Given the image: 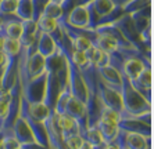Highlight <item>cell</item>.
<instances>
[{
    "label": "cell",
    "instance_id": "52a82bcc",
    "mask_svg": "<svg viewBox=\"0 0 154 149\" xmlns=\"http://www.w3.org/2000/svg\"><path fill=\"white\" fill-rule=\"evenodd\" d=\"M65 24L75 29H90L89 6L86 4H75L72 8L63 17Z\"/></svg>",
    "mask_w": 154,
    "mask_h": 149
},
{
    "label": "cell",
    "instance_id": "83f0119b",
    "mask_svg": "<svg viewBox=\"0 0 154 149\" xmlns=\"http://www.w3.org/2000/svg\"><path fill=\"white\" fill-rule=\"evenodd\" d=\"M112 1H114L115 4H118V6H122V4H124V3H126L128 0H112Z\"/></svg>",
    "mask_w": 154,
    "mask_h": 149
},
{
    "label": "cell",
    "instance_id": "7c38bea8",
    "mask_svg": "<svg viewBox=\"0 0 154 149\" xmlns=\"http://www.w3.org/2000/svg\"><path fill=\"white\" fill-rule=\"evenodd\" d=\"M97 77L100 79L103 83H106L107 86L115 89L117 91H121L122 87V74L115 69L112 65H106V66L97 68Z\"/></svg>",
    "mask_w": 154,
    "mask_h": 149
},
{
    "label": "cell",
    "instance_id": "ac0fdd59",
    "mask_svg": "<svg viewBox=\"0 0 154 149\" xmlns=\"http://www.w3.org/2000/svg\"><path fill=\"white\" fill-rule=\"evenodd\" d=\"M83 138L90 142L92 148H96V149L97 148H107V144L104 142L103 135H101V133L99 131V128H97L94 124L93 126H88Z\"/></svg>",
    "mask_w": 154,
    "mask_h": 149
},
{
    "label": "cell",
    "instance_id": "9c48e42d",
    "mask_svg": "<svg viewBox=\"0 0 154 149\" xmlns=\"http://www.w3.org/2000/svg\"><path fill=\"white\" fill-rule=\"evenodd\" d=\"M131 84L137 90V91L144 97V98L151 102V89H153V74H151V66H146L140 72L135 79L129 80Z\"/></svg>",
    "mask_w": 154,
    "mask_h": 149
},
{
    "label": "cell",
    "instance_id": "d6986e66",
    "mask_svg": "<svg viewBox=\"0 0 154 149\" xmlns=\"http://www.w3.org/2000/svg\"><path fill=\"white\" fill-rule=\"evenodd\" d=\"M15 15L21 21L25 19H33V3L32 0H17L15 7Z\"/></svg>",
    "mask_w": 154,
    "mask_h": 149
},
{
    "label": "cell",
    "instance_id": "4fadbf2b",
    "mask_svg": "<svg viewBox=\"0 0 154 149\" xmlns=\"http://www.w3.org/2000/svg\"><path fill=\"white\" fill-rule=\"evenodd\" d=\"M11 130H13V134L15 135V138L20 142V146H21V144L36 142L35 137H33V134H32V130H31L28 121L25 120V117L22 116V115H18V116L15 117Z\"/></svg>",
    "mask_w": 154,
    "mask_h": 149
},
{
    "label": "cell",
    "instance_id": "603a6c76",
    "mask_svg": "<svg viewBox=\"0 0 154 149\" xmlns=\"http://www.w3.org/2000/svg\"><path fill=\"white\" fill-rule=\"evenodd\" d=\"M119 119H121V116H119L118 112H115V110H112V109H110V108H107V107H104L103 105L101 112H100V116H99L97 120L107 121V123H112V124H118Z\"/></svg>",
    "mask_w": 154,
    "mask_h": 149
},
{
    "label": "cell",
    "instance_id": "6da1fadb",
    "mask_svg": "<svg viewBox=\"0 0 154 149\" xmlns=\"http://www.w3.org/2000/svg\"><path fill=\"white\" fill-rule=\"evenodd\" d=\"M121 99H122V112L119 116H140L147 112H151V102H149L139 91L129 82V79L122 74V87H121Z\"/></svg>",
    "mask_w": 154,
    "mask_h": 149
},
{
    "label": "cell",
    "instance_id": "5bb4252c",
    "mask_svg": "<svg viewBox=\"0 0 154 149\" xmlns=\"http://www.w3.org/2000/svg\"><path fill=\"white\" fill-rule=\"evenodd\" d=\"M54 113H56V112H54ZM56 121H57V126H58V128H60V131H61L63 142H64L65 137H68V135L79 134L78 121H76L72 116H69V115H67V113H56Z\"/></svg>",
    "mask_w": 154,
    "mask_h": 149
},
{
    "label": "cell",
    "instance_id": "9a60e30c",
    "mask_svg": "<svg viewBox=\"0 0 154 149\" xmlns=\"http://www.w3.org/2000/svg\"><path fill=\"white\" fill-rule=\"evenodd\" d=\"M39 28H38V24H36L35 19H25L22 21V33L21 37H20V42H21L22 47H29L32 46L33 43L38 39V35H39Z\"/></svg>",
    "mask_w": 154,
    "mask_h": 149
},
{
    "label": "cell",
    "instance_id": "8fae6325",
    "mask_svg": "<svg viewBox=\"0 0 154 149\" xmlns=\"http://www.w3.org/2000/svg\"><path fill=\"white\" fill-rule=\"evenodd\" d=\"M36 24H38V28H39L40 32H45L53 37L56 44L63 40V31H61L60 22L57 19L39 14V17L36 18Z\"/></svg>",
    "mask_w": 154,
    "mask_h": 149
},
{
    "label": "cell",
    "instance_id": "3957f363",
    "mask_svg": "<svg viewBox=\"0 0 154 149\" xmlns=\"http://www.w3.org/2000/svg\"><path fill=\"white\" fill-rule=\"evenodd\" d=\"M111 24L115 25V26L119 29V32L122 33V36H124V37H125L133 47H136L139 51H142L143 54H146L147 57L151 58V54L144 48L143 43H142V39H140V35L136 31V26H135V24H133L131 15L126 14V13H124L121 17H118L117 19H114Z\"/></svg>",
    "mask_w": 154,
    "mask_h": 149
},
{
    "label": "cell",
    "instance_id": "484cf974",
    "mask_svg": "<svg viewBox=\"0 0 154 149\" xmlns=\"http://www.w3.org/2000/svg\"><path fill=\"white\" fill-rule=\"evenodd\" d=\"M17 7V0H2L0 1V13L2 14H14Z\"/></svg>",
    "mask_w": 154,
    "mask_h": 149
},
{
    "label": "cell",
    "instance_id": "4316f807",
    "mask_svg": "<svg viewBox=\"0 0 154 149\" xmlns=\"http://www.w3.org/2000/svg\"><path fill=\"white\" fill-rule=\"evenodd\" d=\"M90 0H74V6L75 4H86V3H89Z\"/></svg>",
    "mask_w": 154,
    "mask_h": 149
},
{
    "label": "cell",
    "instance_id": "4dcf8cb0",
    "mask_svg": "<svg viewBox=\"0 0 154 149\" xmlns=\"http://www.w3.org/2000/svg\"><path fill=\"white\" fill-rule=\"evenodd\" d=\"M0 127H2V117H0Z\"/></svg>",
    "mask_w": 154,
    "mask_h": 149
},
{
    "label": "cell",
    "instance_id": "1f68e13d",
    "mask_svg": "<svg viewBox=\"0 0 154 149\" xmlns=\"http://www.w3.org/2000/svg\"><path fill=\"white\" fill-rule=\"evenodd\" d=\"M0 1H2V0H0Z\"/></svg>",
    "mask_w": 154,
    "mask_h": 149
},
{
    "label": "cell",
    "instance_id": "f546056e",
    "mask_svg": "<svg viewBox=\"0 0 154 149\" xmlns=\"http://www.w3.org/2000/svg\"><path fill=\"white\" fill-rule=\"evenodd\" d=\"M3 42H4V37L0 36V50H3Z\"/></svg>",
    "mask_w": 154,
    "mask_h": 149
},
{
    "label": "cell",
    "instance_id": "44dd1931",
    "mask_svg": "<svg viewBox=\"0 0 154 149\" xmlns=\"http://www.w3.org/2000/svg\"><path fill=\"white\" fill-rule=\"evenodd\" d=\"M22 50V44L20 39H11V37H4L3 42V51L7 54V57H18Z\"/></svg>",
    "mask_w": 154,
    "mask_h": 149
},
{
    "label": "cell",
    "instance_id": "7a4b0ae2",
    "mask_svg": "<svg viewBox=\"0 0 154 149\" xmlns=\"http://www.w3.org/2000/svg\"><path fill=\"white\" fill-rule=\"evenodd\" d=\"M151 137H147L140 133L126 131L119 128V133L114 142H111L107 148H117V149H147L151 148Z\"/></svg>",
    "mask_w": 154,
    "mask_h": 149
},
{
    "label": "cell",
    "instance_id": "f1b7e54d",
    "mask_svg": "<svg viewBox=\"0 0 154 149\" xmlns=\"http://www.w3.org/2000/svg\"><path fill=\"white\" fill-rule=\"evenodd\" d=\"M0 149H3V131L0 130Z\"/></svg>",
    "mask_w": 154,
    "mask_h": 149
},
{
    "label": "cell",
    "instance_id": "30bf717a",
    "mask_svg": "<svg viewBox=\"0 0 154 149\" xmlns=\"http://www.w3.org/2000/svg\"><path fill=\"white\" fill-rule=\"evenodd\" d=\"M45 124V128H46L47 133V139H49V148H65L64 142H63V137H61V131L57 126V121H56V113L51 110L50 116L43 120Z\"/></svg>",
    "mask_w": 154,
    "mask_h": 149
},
{
    "label": "cell",
    "instance_id": "7402d4cb",
    "mask_svg": "<svg viewBox=\"0 0 154 149\" xmlns=\"http://www.w3.org/2000/svg\"><path fill=\"white\" fill-rule=\"evenodd\" d=\"M151 0H128L126 3H124L121 6L122 7V11L126 13V14H132L135 11H139L142 8L150 6Z\"/></svg>",
    "mask_w": 154,
    "mask_h": 149
},
{
    "label": "cell",
    "instance_id": "2e32d148",
    "mask_svg": "<svg viewBox=\"0 0 154 149\" xmlns=\"http://www.w3.org/2000/svg\"><path fill=\"white\" fill-rule=\"evenodd\" d=\"M36 51L42 54L45 58H47L57 51V44L50 35H47L45 32H39L38 39H36Z\"/></svg>",
    "mask_w": 154,
    "mask_h": 149
},
{
    "label": "cell",
    "instance_id": "cb8c5ba5",
    "mask_svg": "<svg viewBox=\"0 0 154 149\" xmlns=\"http://www.w3.org/2000/svg\"><path fill=\"white\" fill-rule=\"evenodd\" d=\"M3 148L4 149H20V142L13 134V130L3 131Z\"/></svg>",
    "mask_w": 154,
    "mask_h": 149
},
{
    "label": "cell",
    "instance_id": "8992f818",
    "mask_svg": "<svg viewBox=\"0 0 154 149\" xmlns=\"http://www.w3.org/2000/svg\"><path fill=\"white\" fill-rule=\"evenodd\" d=\"M96 95L101 101L104 107L110 108L121 115L122 112V99H121V91H117L115 89L103 83L97 77L96 82Z\"/></svg>",
    "mask_w": 154,
    "mask_h": 149
},
{
    "label": "cell",
    "instance_id": "5b68a950",
    "mask_svg": "<svg viewBox=\"0 0 154 149\" xmlns=\"http://www.w3.org/2000/svg\"><path fill=\"white\" fill-rule=\"evenodd\" d=\"M63 113L69 115L78 121L79 134L83 137L86 133V128H88V108H86V104L71 94V97L67 99V102L64 105Z\"/></svg>",
    "mask_w": 154,
    "mask_h": 149
},
{
    "label": "cell",
    "instance_id": "e0dca14e",
    "mask_svg": "<svg viewBox=\"0 0 154 149\" xmlns=\"http://www.w3.org/2000/svg\"><path fill=\"white\" fill-rule=\"evenodd\" d=\"M94 126H96V127L99 128V131L101 133L103 139H104V142L107 144V146L110 145L111 142H114V139L117 138V135H118V133H119L118 124H112V123H107V121L97 120L96 123H94Z\"/></svg>",
    "mask_w": 154,
    "mask_h": 149
},
{
    "label": "cell",
    "instance_id": "ffe728a7",
    "mask_svg": "<svg viewBox=\"0 0 154 149\" xmlns=\"http://www.w3.org/2000/svg\"><path fill=\"white\" fill-rule=\"evenodd\" d=\"M40 14L46 15V17H50V18H54V19H61L64 17V11L61 8V4L58 3H53V1H46L43 4L42 7V11Z\"/></svg>",
    "mask_w": 154,
    "mask_h": 149
},
{
    "label": "cell",
    "instance_id": "277c9868",
    "mask_svg": "<svg viewBox=\"0 0 154 149\" xmlns=\"http://www.w3.org/2000/svg\"><path fill=\"white\" fill-rule=\"evenodd\" d=\"M20 84H21V95L28 104L42 101L45 95V86H46V72Z\"/></svg>",
    "mask_w": 154,
    "mask_h": 149
},
{
    "label": "cell",
    "instance_id": "ba28073f",
    "mask_svg": "<svg viewBox=\"0 0 154 149\" xmlns=\"http://www.w3.org/2000/svg\"><path fill=\"white\" fill-rule=\"evenodd\" d=\"M146 66H151V61L142 58L139 55H131V57L124 58V64H122V72L121 74L126 76L129 80H132L143 71Z\"/></svg>",
    "mask_w": 154,
    "mask_h": 149
},
{
    "label": "cell",
    "instance_id": "d4e9b609",
    "mask_svg": "<svg viewBox=\"0 0 154 149\" xmlns=\"http://www.w3.org/2000/svg\"><path fill=\"white\" fill-rule=\"evenodd\" d=\"M83 137L81 134H71L64 138V146L71 149H82Z\"/></svg>",
    "mask_w": 154,
    "mask_h": 149
}]
</instances>
